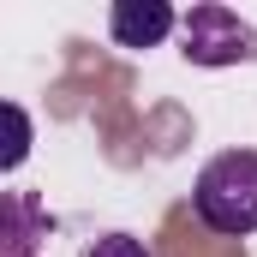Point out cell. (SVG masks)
Returning <instances> with one entry per match:
<instances>
[{
  "instance_id": "obj_1",
  "label": "cell",
  "mask_w": 257,
  "mask_h": 257,
  "mask_svg": "<svg viewBox=\"0 0 257 257\" xmlns=\"http://www.w3.org/2000/svg\"><path fill=\"white\" fill-rule=\"evenodd\" d=\"M192 209L209 233H257V150H221L192 186Z\"/></svg>"
},
{
  "instance_id": "obj_2",
  "label": "cell",
  "mask_w": 257,
  "mask_h": 257,
  "mask_svg": "<svg viewBox=\"0 0 257 257\" xmlns=\"http://www.w3.org/2000/svg\"><path fill=\"white\" fill-rule=\"evenodd\" d=\"M186 60L192 66H239L257 60V30L227 6H192L186 12Z\"/></svg>"
},
{
  "instance_id": "obj_3",
  "label": "cell",
  "mask_w": 257,
  "mask_h": 257,
  "mask_svg": "<svg viewBox=\"0 0 257 257\" xmlns=\"http://www.w3.org/2000/svg\"><path fill=\"white\" fill-rule=\"evenodd\" d=\"M168 30H174L168 0H114V12H108V36L120 48H156Z\"/></svg>"
},
{
  "instance_id": "obj_4",
  "label": "cell",
  "mask_w": 257,
  "mask_h": 257,
  "mask_svg": "<svg viewBox=\"0 0 257 257\" xmlns=\"http://www.w3.org/2000/svg\"><path fill=\"white\" fill-rule=\"evenodd\" d=\"M6 132H12V138H6V156H0V168L12 174V168L30 156V120H24V108H18V102H6Z\"/></svg>"
},
{
  "instance_id": "obj_5",
  "label": "cell",
  "mask_w": 257,
  "mask_h": 257,
  "mask_svg": "<svg viewBox=\"0 0 257 257\" xmlns=\"http://www.w3.org/2000/svg\"><path fill=\"white\" fill-rule=\"evenodd\" d=\"M84 257H150V251H144V239H132V233H102Z\"/></svg>"
}]
</instances>
